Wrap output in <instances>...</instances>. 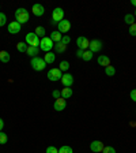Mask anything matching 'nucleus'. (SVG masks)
I'll use <instances>...</instances> for the list:
<instances>
[{"label":"nucleus","instance_id":"obj_7","mask_svg":"<svg viewBox=\"0 0 136 153\" xmlns=\"http://www.w3.org/2000/svg\"><path fill=\"white\" fill-rule=\"evenodd\" d=\"M102 41L101 40H91L90 41V47H89V51H91L93 53H98V52H101V49H102Z\"/></svg>","mask_w":136,"mask_h":153},{"label":"nucleus","instance_id":"obj_6","mask_svg":"<svg viewBox=\"0 0 136 153\" xmlns=\"http://www.w3.org/2000/svg\"><path fill=\"white\" fill-rule=\"evenodd\" d=\"M48 79L52 81V82H56V81H60L61 76H63V74H61V70L60 68H56V67H53V68H51V70L48 71Z\"/></svg>","mask_w":136,"mask_h":153},{"label":"nucleus","instance_id":"obj_32","mask_svg":"<svg viewBox=\"0 0 136 153\" xmlns=\"http://www.w3.org/2000/svg\"><path fill=\"white\" fill-rule=\"evenodd\" d=\"M102 153H116V149L112 146H105L104 150H102Z\"/></svg>","mask_w":136,"mask_h":153},{"label":"nucleus","instance_id":"obj_28","mask_svg":"<svg viewBox=\"0 0 136 153\" xmlns=\"http://www.w3.org/2000/svg\"><path fill=\"white\" fill-rule=\"evenodd\" d=\"M82 59H83L85 62H90V60L93 59V52H91V51H85V53H83Z\"/></svg>","mask_w":136,"mask_h":153},{"label":"nucleus","instance_id":"obj_37","mask_svg":"<svg viewBox=\"0 0 136 153\" xmlns=\"http://www.w3.org/2000/svg\"><path fill=\"white\" fill-rule=\"evenodd\" d=\"M83 53H85V51H83V49H78V51H76V56L80 57V59H82Z\"/></svg>","mask_w":136,"mask_h":153},{"label":"nucleus","instance_id":"obj_15","mask_svg":"<svg viewBox=\"0 0 136 153\" xmlns=\"http://www.w3.org/2000/svg\"><path fill=\"white\" fill-rule=\"evenodd\" d=\"M97 62H98L99 66H104V67L110 66V59H109L108 56H105V55H99L98 59H97Z\"/></svg>","mask_w":136,"mask_h":153},{"label":"nucleus","instance_id":"obj_21","mask_svg":"<svg viewBox=\"0 0 136 153\" xmlns=\"http://www.w3.org/2000/svg\"><path fill=\"white\" fill-rule=\"evenodd\" d=\"M71 96H72V89H71V88H63V89H61V97H63V99H70Z\"/></svg>","mask_w":136,"mask_h":153},{"label":"nucleus","instance_id":"obj_1","mask_svg":"<svg viewBox=\"0 0 136 153\" xmlns=\"http://www.w3.org/2000/svg\"><path fill=\"white\" fill-rule=\"evenodd\" d=\"M14 15H15V21L18 23H21V25L26 23L29 21V18H30V14H29V11L26 8H18Z\"/></svg>","mask_w":136,"mask_h":153},{"label":"nucleus","instance_id":"obj_33","mask_svg":"<svg viewBox=\"0 0 136 153\" xmlns=\"http://www.w3.org/2000/svg\"><path fill=\"white\" fill-rule=\"evenodd\" d=\"M61 42H63L64 45H68L71 42V37H70V36H63V38H61Z\"/></svg>","mask_w":136,"mask_h":153},{"label":"nucleus","instance_id":"obj_23","mask_svg":"<svg viewBox=\"0 0 136 153\" xmlns=\"http://www.w3.org/2000/svg\"><path fill=\"white\" fill-rule=\"evenodd\" d=\"M124 22L128 23V25H133L135 23V16H133V14H125V16H124Z\"/></svg>","mask_w":136,"mask_h":153},{"label":"nucleus","instance_id":"obj_5","mask_svg":"<svg viewBox=\"0 0 136 153\" xmlns=\"http://www.w3.org/2000/svg\"><path fill=\"white\" fill-rule=\"evenodd\" d=\"M40 42H41V40L35 33H27L26 34V44L29 47H40Z\"/></svg>","mask_w":136,"mask_h":153},{"label":"nucleus","instance_id":"obj_40","mask_svg":"<svg viewBox=\"0 0 136 153\" xmlns=\"http://www.w3.org/2000/svg\"><path fill=\"white\" fill-rule=\"evenodd\" d=\"M133 16H135V18H136V10H135V14H133Z\"/></svg>","mask_w":136,"mask_h":153},{"label":"nucleus","instance_id":"obj_24","mask_svg":"<svg viewBox=\"0 0 136 153\" xmlns=\"http://www.w3.org/2000/svg\"><path fill=\"white\" fill-rule=\"evenodd\" d=\"M27 47H29V45L25 44L23 41H21V42H18V44H16V49H18L19 52H22V53H25V52L27 51Z\"/></svg>","mask_w":136,"mask_h":153},{"label":"nucleus","instance_id":"obj_19","mask_svg":"<svg viewBox=\"0 0 136 153\" xmlns=\"http://www.w3.org/2000/svg\"><path fill=\"white\" fill-rule=\"evenodd\" d=\"M53 49L56 51V53H64V52H65V49H67V45H64L61 41L60 42H56Z\"/></svg>","mask_w":136,"mask_h":153},{"label":"nucleus","instance_id":"obj_39","mask_svg":"<svg viewBox=\"0 0 136 153\" xmlns=\"http://www.w3.org/2000/svg\"><path fill=\"white\" fill-rule=\"evenodd\" d=\"M131 4H132V6H135V7H136V0H131Z\"/></svg>","mask_w":136,"mask_h":153},{"label":"nucleus","instance_id":"obj_27","mask_svg":"<svg viewBox=\"0 0 136 153\" xmlns=\"http://www.w3.org/2000/svg\"><path fill=\"white\" fill-rule=\"evenodd\" d=\"M70 62H67V60H63V62H60V66H59V68H60L61 71H67L68 68H70Z\"/></svg>","mask_w":136,"mask_h":153},{"label":"nucleus","instance_id":"obj_8","mask_svg":"<svg viewBox=\"0 0 136 153\" xmlns=\"http://www.w3.org/2000/svg\"><path fill=\"white\" fill-rule=\"evenodd\" d=\"M71 29V22L68 19H63L61 22L57 23V30L60 33H68Z\"/></svg>","mask_w":136,"mask_h":153},{"label":"nucleus","instance_id":"obj_16","mask_svg":"<svg viewBox=\"0 0 136 153\" xmlns=\"http://www.w3.org/2000/svg\"><path fill=\"white\" fill-rule=\"evenodd\" d=\"M44 60L46 64H53L54 60H56V53H53V52H46L44 56Z\"/></svg>","mask_w":136,"mask_h":153},{"label":"nucleus","instance_id":"obj_38","mask_svg":"<svg viewBox=\"0 0 136 153\" xmlns=\"http://www.w3.org/2000/svg\"><path fill=\"white\" fill-rule=\"evenodd\" d=\"M3 127H4V120L1 118H0V131L3 130Z\"/></svg>","mask_w":136,"mask_h":153},{"label":"nucleus","instance_id":"obj_10","mask_svg":"<svg viewBox=\"0 0 136 153\" xmlns=\"http://www.w3.org/2000/svg\"><path fill=\"white\" fill-rule=\"evenodd\" d=\"M21 29H22V25L18 23L16 21L10 22L8 25H7V30H8V33H11V34H18V33L21 32Z\"/></svg>","mask_w":136,"mask_h":153},{"label":"nucleus","instance_id":"obj_18","mask_svg":"<svg viewBox=\"0 0 136 153\" xmlns=\"http://www.w3.org/2000/svg\"><path fill=\"white\" fill-rule=\"evenodd\" d=\"M26 53H27L29 56L35 57V56H38V53H40V48H38V47H27Z\"/></svg>","mask_w":136,"mask_h":153},{"label":"nucleus","instance_id":"obj_25","mask_svg":"<svg viewBox=\"0 0 136 153\" xmlns=\"http://www.w3.org/2000/svg\"><path fill=\"white\" fill-rule=\"evenodd\" d=\"M105 74L108 76H113L114 74H116V68H114L113 66H108V67H105Z\"/></svg>","mask_w":136,"mask_h":153},{"label":"nucleus","instance_id":"obj_11","mask_svg":"<svg viewBox=\"0 0 136 153\" xmlns=\"http://www.w3.org/2000/svg\"><path fill=\"white\" fill-rule=\"evenodd\" d=\"M104 142H101V141L95 140L93 141L91 143H90V150L94 153H102V150H104Z\"/></svg>","mask_w":136,"mask_h":153},{"label":"nucleus","instance_id":"obj_14","mask_svg":"<svg viewBox=\"0 0 136 153\" xmlns=\"http://www.w3.org/2000/svg\"><path fill=\"white\" fill-rule=\"evenodd\" d=\"M32 13L34 14L35 16H42L45 14V8H44V6L42 4H33V7H32Z\"/></svg>","mask_w":136,"mask_h":153},{"label":"nucleus","instance_id":"obj_34","mask_svg":"<svg viewBox=\"0 0 136 153\" xmlns=\"http://www.w3.org/2000/svg\"><path fill=\"white\" fill-rule=\"evenodd\" d=\"M52 96H53V97H54V99H60V97H61V90H53V92H52Z\"/></svg>","mask_w":136,"mask_h":153},{"label":"nucleus","instance_id":"obj_26","mask_svg":"<svg viewBox=\"0 0 136 153\" xmlns=\"http://www.w3.org/2000/svg\"><path fill=\"white\" fill-rule=\"evenodd\" d=\"M59 153H74L72 148L68 146V145H63V146L59 149Z\"/></svg>","mask_w":136,"mask_h":153},{"label":"nucleus","instance_id":"obj_41","mask_svg":"<svg viewBox=\"0 0 136 153\" xmlns=\"http://www.w3.org/2000/svg\"><path fill=\"white\" fill-rule=\"evenodd\" d=\"M135 114H136V111H135Z\"/></svg>","mask_w":136,"mask_h":153},{"label":"nucleus","instance_id":"obj_2","mask_svg":"<svg viewBox=\"0 0 136 153\" xmlns=\"http://www.w3.org/2000/svg\"><path fill=\"white\" fill-rule=\"evenodd\" d=\"M32 68L34 71H44L46 68V63H45L44 57H40V56H35V57H32Z\"/></svg>","mask_w":136,"mask_h":153},{"label":"nucleus","instance_id":"obj_12","mask_svg":"<svg viewBox=\"0 0 136 153\" xmlns=\"http://www.w3.org/2000/svg\"><path fill=\"white\" fill-rule=\"evenodd\" d=\"M53 108L56 109L57 112H61V111H64V109L67 108V100H65V99H63V97H60V99L54 100Z\"/></svg>","mask_w":136,"mask_h":153},{"label":"nucleus","instance_id":"obj_29","mask_svg":"<svg viewBox=\"0 0 136 153\" xmlns=\"http://www.w3.org/2000/svg\"><path fill=\"white\" fill-rule=\"evenodd\" d=\"M6 23H7V15L0 11V27H3Z\"/></svg>","mask_w":136,"mask_h":153},{"label":"nucleus","instance_id":"obj_4","mask_svg":"<svg viewBox=\"0 0 136 153\" xmlns=\"http://www.w3.org/2000/svg\"><path fill=\"white\" fill-rule=\"evenodd\" d=\"M54 48V42L51 40V37H44L41 38V42H40V49L46 53V52H52V49Z\"/></svg>","mask_w":136,"mask_h":153},{"label":"nucleus","instance_id":"obj_36","mask_svg":"<svg viewBox=\"0 0 136 153\" xmlns=\"http://www.w3.org/2000/svg\"><path fill=\"white\" fill-rule=\"evenodd\" d=\"M131 100H132V101H135L136 102V89H133L132 92H131Z\"/></svg>","mask_w":136,"mask_h":153},{"label":"nucleus","instance_id":"obj_20","mask_svg":"<svg viewBox=\"0 0 136 153\" xmlns=\"http://www.w3.org/2000/svg\"><path fill=\"white\" fill-rule=\"evenodd\" d=\"M10 59H11V56H10V53L7 51H0V62L1 63H8Z\"/></svg>","mask_w":136,"mask_h":153},{"label":"nucleus","instance_id":"obj_13","mask_svg":"<svg viewBox=\"0 0 136 153\" xmlns=\"http://www.w3.org/2000/svg\"><path fill=\"white\" fill-rule=\"evenodd\" d=\"M61 83H63L64 88H71V86L74 85V76L71 75V74H63V76H61Z\"/></svg>","mask_w":136,"mask_h":153},{"label":"nucleus","instance_id":"obj_35","mask_svg":"<svg viewBox=\"0 0 136 153\" xmlns=\"http://www.w3.org/2000/svg\"><path fill=\"white\" fill-rule=\"evenodd\" d=\"M46 153H59V149L54 146H48L46 148Z\"/></svg>","mask_w":136,"mask_h":153},{"label":"nucleus","instance_id":"obj_30","mask_svg":"<svg viewBox=\"0 0 136 153\" xmlns=\"http://www.w3.org/2000/svg\"><path fill=\"white\" fill-rule=\"evenodd\" d=\"M7 141H8L7 134L3 133V131H0V145H4V143H7Z\"/></svg>","mask_w":136,"mask_h":153},{"label":"nucleus","instance_id":"obj_22","mask_svg":"<svg viewBox=\"0 0 136 153\" xmlns=\"http://www.w3.org/2000/svg\"><path fill=\"white\" fill-rule=\"evenodd\" d=\"M35 34L38 36V37H46V30H45V27L44 26H37V27H35Z\"/></svg>","mask_w":136,"mask_h":153},{"label":"nucleus","instance_id":"obj_9","mask_svg":"<svg viewBox=\"0 0 136 153\" xmlns=\"http://www.w3.org/2000/svg\"><path fill=\"white\" fill-rule=\"evenodd\" d=\"M76 45H78V49H83V51H86V49L90 47V41L87 40V37L80 36V37H78V40H76Z\"/></svg>","mask_w":136,"mask_h":153},{"label":"nucleus","instance_id":"obj_3","mask_svg":"<svg viewBox=\"0 0 136 153\" xmlns=\"http://www.w3.org/2000/svg\"><path fill=\"white\" fill-rule=\"evenodd\" d=\"M64 19V10L60 8V7H57V8L53 10V13H52V21L51 23L53 26H56L59 22H61Z\"/></svg>","mask_w":136,"mask_h":153},{"label":"nucleus","instance_id":"obj_17","mask_svg":"<svg viewBox=\"0 0 136 153\" xmlns=\"http://www.w3.org/2000/svg\"><path fill=\"white\" fill-rule=\"evenodd\" d=\"M49 37H51V40L54 42V44H56V42H60V41H61V38H63V34H61L59 30H54V32L51 33V36H49Z\"/></svg>","mask_w":136,"mask_h":153},{"label":"nucleus","instance_id":"obj_31","mask_svg":"<svg viewBox=\"0 0 136 153\" xmlns=\"http://www.w3.org/2000/svg\"><path fill=\"white\" fill-rule=\"evenodd\" d=\"M129 34L133 36V37H136V23H133V25L129 26Z\"/></svg>","mask_w":136,"mask_h":153}]
</instances>
